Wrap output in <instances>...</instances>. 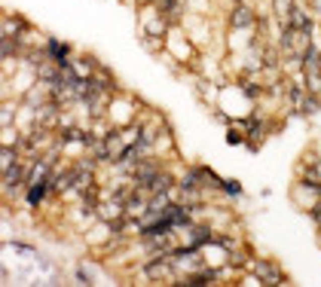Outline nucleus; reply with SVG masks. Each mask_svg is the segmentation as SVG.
I'll use <instances>...</instances> for the list:
<instances>
[{"mask_svg":"<svg viewBox=\"0 0 321 287\" xmlns=\"http://www.w3.org/2000/svg\"><path fill=\"white\" fill-rule=\"evenodd\" d=\"M16 52V40H4L0 43V55H13Z\"/></svg>","mask_w":321,"mask_h":287,"instance_id":"obj_10","label":"nucleus"},{"mask_svg":"<svg viewBox=\"0 0 321 287\" xmlns=\"http://www.w3.org/2000/svg\"><path fill=\"white\" fill-rule=\"evenodd\" d=\"M232 25H235V28H251V25H254V13H251L248 7H235Z\"/></svg>","mask_w":321,"mask_h":287,"instance_id":"obj_2","label":"nucleus"},{"mask_svg":"<svg viewBox=\"0 0 321 287\" xmlns=\"http://www.w3.org/2000/svg\"><path fill=\"white\" fill-rule=\"evenodd\" d=\"M22 177H25V174H22V168H19V165H13V168H7V171H4V183H7V186H16Z\"/></svg>","mask_w":321,"mask_h":287,"instance_id":"obj_5","label":"nucleus"},{"mask_svg":"<svg viewBox=\"0 0 321 287\" xmlns=\"http://www.w3.org/2000/svg\"><path fill=\"white\" fill-rule=\"evenodd\" d=\"M291 28H294V31H306V34H309V31H312V22H309V19H306V16L294 7V10H291Z\"/></svg>","mask_w":321,"mask_h":287,"instance_id":"obj_3","label":"nucleus"},{"mask_svg":"<svg viewBox=\"0 0 321 287\" xmlns=\"http://www.w3.org/2000/svg\"><path fill=\"white\" fill-rule=\"evenodd\" d=\"M169 263H172V254L169 257H159V260H153L150 266H147V278H166L169 275Z\"/></svg>","mask_w":321,"mask_h":287,"instance_id":"obj_1","label":"nucleus"},{"mask_svg":"<svg viewBox=\"0 0 321 287\" xmlns=\"http://www.w3.org/2000/svg\"><path fill=\"white\" fill-rule=\"evenodd\" d=\"M70 183H73V171H64V174H58V177L52 180V189H55V193H61V189H67Z\"/></svg>","mask_w":321,"mask_h":287,"instance_id":"obj_6","label":"nucleus"},{"mask_svg":"<svg viewBox=\"0 0 321 287\" xmlns=\"http://www.w3.org/2000/svg\"><path fill=\"white\" fill-rule=\"evenodd\" d=\"M306 101H309V95H306L303 89H291V104H294V107H303V110H306Z\"/></svg>","mask_w":321,"mask_h":287,"instance_id":"obj_7","label":"nucleus"},{"mask_svg":"<svg viewBox=\"0 0 321 287\" xmlns=\"http://www.w3.org/2000/svg\"><path fill=\"white\" fill-rule=\"evenodd\" d=\"M46 186H52V183H43V180H37V183H31V189H28V205H37L40 199H43Z\"/></svg>","mask_w":321,"mask_h":287,"instance_id":"obj_4","label":"nucleus"},{"mask_svg":"<svg viewBox=\"0 0 321 287\" xmlns=\"http://www.w3.org/2000/svg\"><path fill=\"white\" fill-rule=\"evenodd\" d=\"M309 86H312V92H321V76L309 67Z\"/></svg>","mask_w":321,"mask_h":287,"instance_id":"obj_9","label":"nucleus"},{"mask_svg":"<svg viewBox=\"0 0 321 287\" xmlns=\"http://www.w3.org/2000/svg\"><path fill=\"white\" fill-rule=\"evenodd\" d=\"M229 196H238V193H242V186H238V183H232V180H226V183H220Z\"/></svg>","mask_w":321,"mask_h":287,"instance_id":"obj_11","label":"nucleus"},{"mask_svg":"<svg viewBox=\"0 0 321 287\" xmlns=\"http://www.w3.org/2000/svg\"><path fill=\"white\" fill-rule=\"evenodd\" d=\"M163 10H166L169 16H178V13H181V4H178V0H163Z\"/></svg>","mask_w":321,"mask_h":287,"instance_id":"obj_8","label":"nucleus"},{"mask_svg":"<svg viewBox=\"0 0 321 287\" xmlns=\"http://www.w3.org/2000/svg\"><path fill=\"white\" fill-rule=\"evenodd\" d=\"M278 10H282V13H288V10H291V0H278Z\"/></svg>","mask_w":321,"mask_h":287,"instance_id":"obj_12","label":"nucleus"}]
</instances>
